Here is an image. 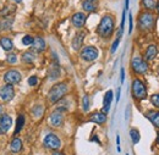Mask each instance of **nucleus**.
I'll return each mask as SVG.
<instances>
[{"label": "nucleus", "mask_w": 159, "mask_h": 155, "mask_svg": "<svg viewBox=\"0 0 159 155\" xmlns=\"http://www.w3.org/2000/svg\"><path fill=\"white\" fill-rule=\"evenodd\" d=\"M97 32L102 38H109L111 37L113 32H114V19L110 15L104 16L103 19L100 20Z\"/></svg>", "instance_id": "obj_1"}, {"label": "nucleus", "mask_w": 159, "mask_h": 155, "mask_svg": "<svg viewBox=\"0 0 159 155\" xmlns=\"http://www.w3.org/2000/svg\"><path fill=\"white\" fill-rule=\"evenodd\" d=\"M67 93V84L66 83H58L55 86H53L48 93V98L50 100V103H58L62 98L66 95Z\"/></svg>", "instance_id": "obj_2"}, {"label": "nucleus", "mask_w": 159, "mask_h": 155, "mask_svg": "<svg viewBox=\"0 0 159 155\" xmlns=\"http://www.w3.org/2000/svg\"><path fill=\"white\" fill-rule=\"evenodd\" d=\"M139 26L143 31H149L154 26V17L151 12H143L139 17Z\"/></svg>", "instance_id": "obj_3"}, {"label": "nucleus", "mask_w": 159, "mask_h": 155, "mask_svg": "<svg viewBox=\"0 0 159 155\" xmlns=\"http://www.w3.org/2000/svg\"><path fill=\"white\" fill-rule=\"evenodd\" d=\"M132 94H134L135 99H139V100L146 99L147 97V89L139 79H135L132 82Z\"/></svg>", "instance_id": "obj_4"}, {"label": "nucleus", "mask_w": 159, "mask_h": 155, "mask_svg": "<svg viewBox=\"0 0 159 155\" xmlns=\"http://www.w3.org/2000/svg\"><path fill=\"white\" fill-rule=\"evenodd\" d=\"M131 67L136 73H146L148 70V65L144 60H142L141 58H134L131 60Z\"/></svg>", "instance_id": "obj_5"}, {"label": "nucleus", "mask_w": 159, "mask_h": 155, "mask_svg": "<svg viewBox=\"0 0 159 155\" xmlns=\"http://www.w3.org/2000/svg\"><path fill=\"white\" fill-rule=\"evenodd\" d=\"M81 58L84 61H94L98 58V50L94 46H86L81 51Z\"/></svg>", "instance_id": "obj_6"}, {"label": "nucleus", "mask_w": 159, "mask_h": 155, "mask_svg": "<svg viewBox=\"0 0 159 155\" xmlns=\"http://www.w3.org/2000/svg\"><path fill=\"white\" fill-rule=\"evenodd\" d=\"M15 95V89H14V86L12 84H4L1 88H0V98L4 100V101H10Z\"/></svg>", "instance_id": "obj_7"}, {"label": "nucleus", "mask_w": 159, "mask_h": 155, "mask_svg": "<svg viewBox=\"0 0 159 155\" xmlns=\"http://www.w3.org/2000/svg\"><path fill=\"white\" fill-rule=\"evenodd\" d=\"M44 145L49 149H53V150H57L59 149L60 145H61V142L58 137L53 133H49L48 136L44 138Z\"/></svg>", "instance_id": "obj_8"}, {"label": "nucleus", "mask_w": 159, "mask_h": 155, "mask_svg": "<svg viewBox=\"0 0 159 155\" xmlns=\"http://www.w3.org/2000/svg\"><path fill=\"white\" fill-rule=\"evenodd\" d=\"M4 81L6 82V83H9V84H16V83H19L21 81V73L19 71H15V70H10V71H7L6 73H5V76H4Z\"/></svg>", "instance_id": "obj_9"}, {"label": "nucleus", "mask_w": 159, "mask_h": 155, "mask_svg": "<svg viewBox=\"0 0 159 155\" xmlns=\"http://www.w3.org/2000/svg\"><path fill=\"white\" fill-rule=\"evenodd\" d=\"M12 126V120L9 115H2L0 118V135H5Z\"/></svg>", "instance_id": "obj_10"}, {"label": "nucleus", "mask_w": 159, "mask_h": 155, "mask_svg": "<svg viewBox=\"0 0 159 155\" xmlns=\"http://www.w3.org/2000/svg\"><path fill=\"white\" fill-rule=\"evenodd\" d=\"M86 20H87V17H86V15H84L83 12H76V14L71 17V22H72V24H74L75 27L81 28V27L84 26Z\"/></svg>", "instance_id": "obj_11"}, {"label": "nucleus", "mask_w": 159, "mask_h": 155, "mask_svg": "<svg viewBox=\"0 0 159 155\" xmlns=\"http://www.w3.org/2000/svg\"><path fill=\"white\" fill-rule=\"evenodd\" d=\"M62 121H64V116H62V114H61L60 110H57L55 113H53L50 115V123L53 126H55V127L61 126L62 125Z\"/></svg>", "instance_id": "obj_12"}, {"label": "nucleus", "mask_w": 159, "mask_h": 155, "mask_svg": "<svg viewBox=\"0 0 159 155\" xmlns=\"http://www.w3.org/2000/svg\"><path fill=\"white\" fill-rule=\"evenodd\" d=\"M82 7L87 12H93L98 7V1L97 0H84L82 2Z\"/></svg>", "instance_id": "obj_13"}, {"label": "nucleus", "mask_w": 159, "mask_h": 155, "mask_svg": "<svg viewBox=\"0 0 159 155\" xmlns=\"http://www.w3.org/2000/svg\"><path fill=\"white\" fill-rule=\"evenodd\" d=\"M113 101V91H108L104 95V105H103V113L108 114L110 110V104Z\"/></svg>", "instance_id": "obj_14"}, {"label": "nucleus", "mask_w": 159, "mask_h": 155, "mask_svg": "<svg viewBox=\"0 0 159 155\" xmlns=\"http://www.w3.org/2000/svg\"><path fill=\"white\" fill-rule=\"evenodd\" d=\"M33 49L37 51V53H42L45 50V42L44 39L40 38V37H37V38L33 39Z\"/></svg>", "instance_id": "obj_15"}, {"label": "nucleus", "mask_w": 159, "mask_h": 155, "mask_svg": "<svg viewBox=\"0 0 159 155\" xmlns=\"http://www.w3.org/2000/svg\"><path fill=\"white\" fill-rule=\"evenodd\" d=\"M83 39H84V33H83V32H79V33L75 36V38L72 40V48H74L75 50H80V49H81V46H82V44H83Z\"/></svg>", "instance_id": "obj_16"}, {"label": "nucleus", "mask_w": 159, "mask_h": 155, "mask_svg": "<svg viewBox=\"0 0 159 155\" xmlns=\"http://www.w3.org/2000/svg\"><path fill=\"white\" fill-rule=\"evenodd\" d=\"M91 121L96 122L98 125H102V123H104L107 121V114H104V113H94V114L91 115Z\"/></svg>", "instance_id": "obj_17"}, {"label": "nucleus", "mask_w": 159, "mask_h": 155, "mask_svg": "<svg viewBox=\"0 0 159 155\" xmlns=\"http://www.w3.org/2000/svg\"><path fill=\"white\" fill-rule=\"evenodd\" d=\"M157 54H158L157 46L156 45H149L148 49H147V51H146V60L147 61H152L153 59L157 56Z\"/></svg>", "instance_id": "obj_18"}, {"label": "nucleus", "mask_w": 159, "mask_h": 155, "mask_svg": "<svg viewBox=\"0 0 159 155\" xmlns=\"http://www.w3.org/2000/svg\"><path fill=\"white\" fill-rule=\"evenodd\" d=\"M0 45L2 46V49L5 51H11L12 48H14V44H12L11 39L7 38V37H2V38L0 39Z\"/></svg>", "instance_id": "obj_19"}, {"label": "nucleus", "mask_w": 159, "mask_h": 155, "mask_svg": "<svg viewBox=\"0 0 159 155\" xmlns=\"http://www.w3.org/2000/svg\"><path fill=\"white\" fill-rule=\"evenodd\" d=\"M10 149L14 152V153H19L22 150V142H21L19 138H14L10 143Z\"/></svg>", "instance_id": "obj_20"}, {"label": "nucleus", "mask_w": 159, "mask_h": 155, "mask_svg": "<svg viewBox=\"0 0 159 155\" xmlns=\"http://www.w3.org/2000/svg\"><path fill=\"white\" fill-rule=\"evenodd\" d=\"M147 117H148V120H149L156 127L159 128V113L158 111H148V113H147Z\"/></svg>", "instance_id": "obj_21"}, {"label": "nucleus", "mask_w": 159, "mask_h": 155, "mask_svg": "<svg viewBox=\"0 0 159 155\" xmlns=\"http://www.w3.org/2000/svg\"><path fill=\"white\" fill-rule=\"evenodd\" d=\"M60 76V69L58 65H54L50 70H49V78L50 79H57Z\"/></svg>", "instance_id": "obj_22"}, {"label": "nucleus", "mask_w": 159, "mask_h": 155, "mask_svg": "<svg viewBox=\"0 0 159 155\" xmlns=\"http://www.w3.org/2000/svg\"><path fill=\"white\" fill-rule=\"evenodd\" d=\"M142 4L147 10H156L157 0H142Z\"/></svg>", "instance_id": "obj_23"}, {"label": "nucleus", "mask_w": 159, "mask_h": 155, "mask_svg": "<svg viewBox=\"0 0 159 155\" xmlns=\"http://www.w3.org/2000/svg\"><path fill=\"white\" fill-rule=\"evenodd\" d=\"M25 126V116L23 115H20L17 117V121H16V128H15V133H19L22 127Z\"/></svg>", "instance_id": "obj_24"}, {"label": "nucleus", "mask_w": 159, "mask_h": 155, "mask_svg": "<svg viewBox=\"0 0 159 155\" xmlns=\"http://www.w3.org/2000/svg\"><path fill=\"white\" fill-rule=\"evenodd\" d=\"M34 55H33V53H31V51H27V53H25L23 55H22V60H23V62H26V64H32L33 61H34Z\"/></svg>", "instance_id": "obj_25"}, {"label": "nucleus", "mask_w": 159, "mask_h": 155, "mask_svg": "<svg viewBox=\"0 0 159 155\" xmlns=\"http://www.w3.org/2000/svg\"><path fill=\"white\" fill-rule=\"evenodd\" d=\"M12 26V20L4 19V21L0 23V29H10Z\"/></svg>", "instance_id": "obj_26"}, {"label": "nucleus", "mask_w": 159, "mask_h": 155, "mask_svg": "<svg viewBox=\"0 0 159 155\" xmlns=\"http://www.w3.org/2000/svg\"><path fill=\"white\" fill-rule=\"evenodd\" d=\"M130 136H131V139H132L134 144H136V143L139 142V132L137 130H131L130 131Z\"/></svg>", "instance_id": "obj_27"}, {"label": "nucleus", "mask_w": 159, "mask_h": 155, "mask_svg": "<svg viewBox=\"0 0 159 155\" xmlns=\"http://www.w3.org/2000/svg\"><path fill=\"white\" fill-rule=\"evenodd\" d=\"M33 39L34 38H33L32 36H28V34H27V36H25V37L22 38V43H23L25 45H31V44L33 43Z\"/></svg>", "instance_id": "obj_28"}, {"label": "nucleus", "mask_w": 159, "mask_h": 155, "mask_svg": "<svg viewBox=\"0 0 159 155\" xmlns=\"http://www.w3.org/2000/svg\"><path fill=\"white\" fill-rule=\"evenodd\" d=\"M82 106H83V110H84V111H87V110L89 109V98L87 97V95H84V97H83V100H82Z\"/></svg>", "instance_id": "obj_29"}, {"label": "nucleus", "mask_w": 159, "mask_h": 155, "mask_svg": "<svg viewBox=\"0 0 159 155\" xmlns=\"http://www.w3.org/2000/svg\"><path fill=\"white\" fill-rule=\"evenodd\" d=\"M6 61L9 62V64H16L17 62V56L15 55V54H9L7 55V58H6Z\"/></svg>", "instance_id": "obj_30"}, {"label": "nucleus", "mask_w": 159, "mask_h": 155, "mask_svg": "<svg viewBox=\"0 0 159 155\" xmlns=\"http://www.w3.org/2000/svg\"><path fill=\"white\" fill-rule=\"evenodd\" d=\"M151 101H152V104H153L154 106L159 108V94H154L153 97L151 98Z\"/></svg>", "instance_id": "obj_31"}, {"label": "nucleus", "mask_w": 159, "mask_h": 155, "mask_svg": "<svg viewBox=\"0 0 159 155\" xmlns=\"http://www.w3.org/2000/svg\"><path fill=\"white\" fill-rule=\"evenodd\" d=\"M37 83H38V78L36 77V76H32V77L28 78V84H30V86L33 87V86H36Z\"/></svg>", "instance_id": "obj_32"}, {"label": "nucleus", "mask_w": 159, "mask_h": 155, "mask_svg": "<svg viewBox=\"0 0 159 155\" xmlns=\"http://www.w3.org/2000/svg\"><path fill=\"white\" fill-rule=\"evenodd\" d=\"M119 43H120V38H116V40H115V42L113 43V45H111V53H115V51H116Z\"/></svg>", "instance_id": "obj_33"}, {"label": "nucleus", "mask_w": 159, "mask_h": 155, "mask_svg": "<svg viewBox=\"0 0 159 155\" xmlns=\"http://www.w3.org/2000/svg\"><path fill=\"white\" fill-rule=\"evenodd\" d=\"M9 14H10V11H9V7L7 6H5L4 9H1V11H0V16H4V17L7 16Z\"/></svg>", "instance_id": "obj_34"}, {"label": "nucleus", "mask_w": 159, "mask_h": 155, "mask_svg": "<svg viewBox=\"0 0 159 155\" xmlns=\"http://www.w3.org/2000/svg\"><path fill=\"white\" fill-rule=\"evenodd\" d=\"M129 20H130V29H129V33L132 32V27H134V21H132V15L129 16Z\"/></svg>", "instance_id": "obj_35"}, {"label": "nucleus", "mask_w": 159, "mask_h": 155, "mask_svg": "<svg viewBox=\"0 0 159 155\" xmlns=\"http://www.w3.org/2000/svg\"><path fill=\"white\" fill-rule=\"evenodd\" d=\"M120 77H121V82H124V79H125V70H124V69H121V72H120Z\"/></svg>", "instance_id": "obj_36"}, {"label": "nucleus", "mask_w": 159, "mask_h": 155, "mask_svg": "<svg viewBox=\"0 0 159 155\" xmlns=\"http://www.w3.org/2000/svg\"><path fill=\"white\" fill-rule=\"evenodd\" d=\"M120 92H121V89L118 88V93H116V101H119V99H120Z\"/></svg>", "instance_id": "obj_37"}, {"label": "nucleus", "mask_w": 159, "mask_h": 155, "mask_svg": "<svg viewBox=\"0 0 159 155\" xmlns=\"http://www.w3.org/2000/svg\"><path fill=\"white\" fill-rule=\"evenodd\" d=\"M129 9V0H125V10Z\"/></svg>", "instance_id": "obj_38"}, {"label": "nucleus", "mask_w": 159, "mask_h": 155, "mask_svg": "<svg viewBox=\"0 0 159 155\" xmlns=\"http://www.w3.org/2000/svg\"><path fill=\"white\" fill-rule=\"evenodd\" d=\"M53 155H64V154H62V153H59V152H54Z\"/></svg>", "instance_id": "obj_39"}, {"label": "nucleus", "mask_w": 159, "mask_h": 155, "mask_svg": "<svg viewBox=\"0 0 159 155\" xmlns=\"http://www.w3.org/2000/svg\"><path fill=\"white\" fill-rule=\"evenodd\" d=\"M2 116V108H1V105H0V118Z\"/></svg>", "instance_id": "obj_40"}, {"label": "nucleus", "mask_w": 159, "mask_h": 155, "mask_svg": "<svg viewBox=\"0 0 159 155\" xmlns=\"http://www.w3.org/2000/svg\"><path fill=\"white\" fill-rule=\"evenodd\" d=\"M12 1H14V2H17V4H19V2H21V0H12Z\"/></svg>", "instance_id": "obj_41"}, {"label": "nucleus", "mask_w": 159, "mask_h": 155, "mask_svg": "<svg viewBox=\"0 0 159 155\" xmlns=\"http://www.w3.org/2000/svg\"><path fill=\"white\" fill-rule=\"evenodd\" d=\"M157 10H158V12H159V1L157 2Z\"/></svg>", "instance_id": "obj_42"}, {"label": "nucleus", "mask_w": 159, "mask_h": 155, "mask_svg": "<svg viewBox=\"0 0 159 155\" xmlns=\"http://www.w3.org/2000/svg\"><path fill=\"white\" fill-rule=\"evenodd\" d=\"M157 143L159 144V132H158V137H157Z\"/></svg>", "instance_id": "obj_43"}]
</instances>
